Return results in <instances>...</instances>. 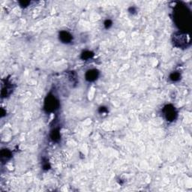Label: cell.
<instances>
[{
    "mask_svg": "<svg viewBox=\"0 0 192 192\" xmlns=\"http://www.w3.org/2000/svg\"><path fill=\"white\" fill-rule=\"evenodd\" d=\"M29 2H20V4L22 7H26L29 4Z\"/></svg>",
    "mask_w": 192,
    "mask_h": 192,
    "instance_id": "11",
    "label": "cell"
},
{
    "mask_svg": "<svg viewBox=\"0 0 192 192\" xmlns=\"http://www.w3.org/2000/svg\"><path fill=\"white\" fill-rule=\"evenodd\" d=\"M112 24H113V23H112L111 20H107L104 22V26H105L106 29H110V28L111 27Z\"/></svg>",
    "mask_w": 192,
    "mask_h": 192,
    "instance_id": "10",
    "label": "cell"
},
{
    "mask_svg": "<svg viewBox=\"0 0 192 192\" xmlns=\"http://www.w3.org/2000/svg\"><path fill=\"white\" fill-rule=\"evenodd\" d=\"M93 55H94L93 53L90 52V51H85V52H83L82 54L81 58H82V59H83V60H87V59H91V58L93 57Z\"/></svg>",
    "mask_w": 192,
    "mask_h": 192,
    "instance_id": "8",
    "label": "cell"
},
{
    "mask_svg": "<svg viewBox=\"0 0 192 192\" xmlns=\"http://www.w3.org/2000/svg\"><path fill=\"white\" fill-rule=\"evenodd\" d=\"M163 112L166 119L169 122L174 121L177 116V112L175 107L172 105H167L166 107H164V108L163 109Z\"/></svg>",
    "mask_w": 192,
    "mask_h": 192,
    "instance_id": "2",
    "label": "cell"
},
{
    "mask_svg": "<svg viewBox=\"0 0 192 192\" xmlns=\"http://www.w3.org/2000/svg\"><path fill=\"white\" fill-rule=\"evenodd\" d=\"M59 40L64 44H68L73 40V37L69 32L66 31H62L59 33Z\"/></svg>",
    "mask_w": 192,
    "mask_h": 192,
    "instance_id": "5",
    "label": "cell"
},
{
    "mask_svg": "<svg viewBox=\"0 0 192 192\" xmlns=\"http://www.w3.org/2000/svg\"><path fill=\"white\" fill-rule=\"evenodd\" d=\"M59 103L55 96L49 95L45 99L44 109L47 112H54L58 109Z\"/></svg>",
    "mask_w": 192,
    "mask_h": 192,
    "instance_id": "1",
    "label": "cell"
},
{
    "mask_svg": "<svg viewBox=\"0 0 192 192\" xmlns=\"http://www.w3.org/2000/svg\"><path fill=\"white\" fill-rule=\"evenodd\" d=\"M11 152L10 150L7 149H3L1 151V160L2 162H5L11 158Z\"/></svg>",
    "mask_w": 192,
    "mask_h": 192,
    "instance_id": "6",
    "label": "cell"
},
{
    "mask_svg": "<svg viewBox=\"0 0 192 192\" xmlns=\"http://www.w3.org/2000/svg\"><path fill=\"white\" fill-rule=\"evenodd\" d=\"M50 137L54 141L58 142L59 140H60V134H59V131L58 130H54L52 132H51Z\"/></svg>",
    "mask_w": 192,
    "mask_h": 192,
    "instance_id": "7",
    "label": "cell"
},
{
    "mask_svg": "<svg viewBox=\"0 0 192 192\" xmlns=\"http://www.w3.org/2000/svg\"><path fill=\"white\" fill-rule=\"evenodd\" d=\"M180 77V74L178 72H173L170 75V79H171V80L173 81V82H176V81L179 80Z\"/></svg>",
    "mask_w": 192,
    "mask_h": 192,
    "instance_id": "9",
    "label": "cell"
},
{
    "mask_svg": "<svg viewBox=\"0 0 192 192\" xmlns=\"http://www.w3.org/2000/svg\"><path fill=\"white\" fill-rule=\"evenodd\" d=\"M99 75V72H98V70L96 69H91L87 71V72L86 73V80L89 82H93L97 80V78L98 77Z\"/></svg>",
    "mask_w": 192,
    "mask_h": 192,
    "instance_id": "4",
    "label": "cell"
},
{
    "mask_svg": "<svg viewBox=\"0 0 192 192\" xmlns=\"http://www.w3.org/2000/svg\"><path fill=\"white\" fill-rule=\"evenodd\" d=\"M173 43H174L176 46L179 47H185L187 44L186 35H185V34L181 33V32L176 34V35H174V37H173Z\"/></svg>",
    "mask_w": 192,
    "mask_h": 192,
    "instance_id": "3",
    "label": "cell"
}]
</instances>
